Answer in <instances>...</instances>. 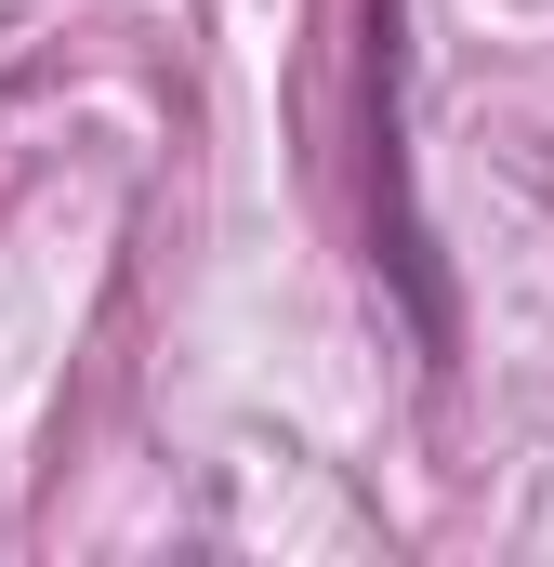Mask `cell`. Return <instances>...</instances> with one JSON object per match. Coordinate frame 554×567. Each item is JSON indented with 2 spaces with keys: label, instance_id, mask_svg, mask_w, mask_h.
Segmentation results:
<instances>
[{
  "label": "cell",
  "instance_id": "6da1fadb",
  "mask_svg": "<svg viewBox=\"0 0 554 567\" xmlns=\"http://www.w3.org/2000/svg\"><path fill=\"white\" fill-rule=\"evenodd\" d=\"M397 106H410V0H370V265L397 278L422 370L449 383V370H462V303H449L435 225H422V198H410V120H397Z\"/></svg>",
  "mask_w": 554,
  "mask_h": 567
}]
</instances>
